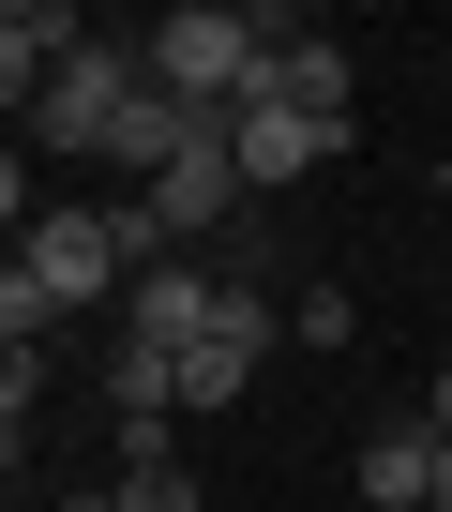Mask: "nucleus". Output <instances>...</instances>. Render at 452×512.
I'll return each mask as SVG.
<instances>
[{
    "instance_id": "obj_1",
    "label": "nucleus",
    "mask_w": 452,
    "mask_h": 512,
    "mask_svg": "<svg viewBox=\"0 0 452 512\" xmlns=\"http://www.w3.org/2000/svg\"><path fill=\"white\" fill-rule=\"evenodd\" d=\"M91 302H136V241H121V211L61 196V211H31L16 272H0V332L46 347V332H61V317H91Z\"/></svg>"
},
{
    "instance_id": "obj_2",
    "label": "nucleus",
    "mask_w": 452,
    "mask_h": 512,
    "mask_svg": "<svg viewBox=\"0 0 452 512\" xmlns=\"http://www.w3.org/2000/svg\"><path fill=\"white\" fill-rule=\"evenodd\" d=\"M302 16H242V0H166L151 16V91H181V106H242L257 76H272V46H287Z\"/></svg>"
},
{
    "instance_id": "obj_3",
    "label": "nucleus",
    "mask_w": 452,
    "mask_h": 512,
    "mask_svg": "<svg viewBox=\"0 0 452 512\" xmlns=\"http://www.w3.org/2000/svg\"><path fill=\"white\" fill-rule=\"evenodd\" d=\"M136 91H151V61H136V46L61 61V76L31 91V151H46V166H106V136L136 121Z\"/></svg>"
},
{
    "instance_id": "obj_4",
    "label": "nucleus",
    "mask_w": 452,
    "mask_h": 512,
    "mask_svg": "<svg viewBox=\"0 0 452 512\" xmlns=\"http://www.w3.org/2000/svg\"><path fill=\"white\" fill-rule=\"evenodd\" d=\"M226 166H242V196H287V181H317V166H347V136H317L272 76L242 91V106H226Z\"/></svg>"
},
{
    "instance_id": "obj_5",
    "label": "nucleus",
    "mask_w": 452,
    "mask_h": 512,
    "mask_svg": "<svg viewBox=\"0 0 452 512\" xmlns=\"http://www.w3.org/2000/svg\"><path fill=\"white\" fill-rule=\"evenodd\" d=\"M211 317H226V272H196V256H151V272H136V302H121V347L196 362V347H211Z\"/></svg>"
},
{
    "instance_id": "obj_6",
    "label": "nucleus",
    "mask_w": 452,
    "mask_h": 512,
    "mask_svg": "<svg viewBox=\"0 0 452 512\" xmlns=\"http://www.w3.org/2000/svg\"><path fill=\"white\" fill-rule=\"evenodd\" d=\"M437 467H452V437L407 407V422H377L362 437V512H437Z\"/></svg>"
},
{
    "instance_id": "obj_7",
    "label": "nucleus",
    "mask_w": 452,
    "mask_h": 512,
    "mask_svg": "<svg viewBox=\"0 0 452 512\" xmlns=\"http://www.w3.org/2000/svg\"><path fill=\"white\" fill-rule=\"evenodd\" d=\"M61 61H91V16L76 0H16V16H0V91H16V121H31V91Z\"/></svg>"
},
{
    "instance_id": "obj_8",
    "label": "nucleus",
    "mask_w": 452,
    "mask_h": 512,
    "mask_svg": "<svg viewBox=\"0 0 452 512\" xmlns=\"http://www.w3.org/2000/svg\"><path fill=\"white\" fill-rule=\"evenodd\" d=\"M272 91H287L317 136H347V106H362V76H347V46H332V31H287V46H272Z\"/></svg>"
},
{
    "instance_id": "obj_9",
    "label": "nucleus",
    "mask_w": 452,
    "mask_h": 512,
    "mask_svg": "<svg viewBox=\"0 0 452 512\" xmlns=\"http://www.w3.org/2000/svg\"><path fill=\"white\" fill-rule=\"evenodd\" d=\"M121 512H211V497H196V467L151 437V452H121Z\"/></svg>"
},
{
    "instance_id": "obj_10",
    "label": "nucleus",
    "mask_w": 452,
    "mask_h": 512,
    "mask_svg": "<svg viewBox=\"0 0 452 512\" xmlns=\"http://www.w3.org/2000/svg\"><path fill=\"white\" fill-rule=\"evenodd\" d=\"M287 332H302V347H347V332H362V302H347V287H302V317H287Z\"/></svg>"
},
{
    "instance_id": "obj_11",
    "label": "nucleus",
    "mask_w": 452,
    "mask_h": 512,
    "mask_svg": "<svg viewBox=\"0 0 452 512\" xmlns=\"http://www.w3.org/2000/svg\"><path fill=\"white\" fill-rule=\"evenodd\" d=\"M422 422H437V437H452V362H437V377H422Z\"/></svg>"
},
{
    "instance_id": "obj_12",
    "label": "nucleus",
    "mask_w": 452,
    "mask_h": 512,
    "mask_svg": "<svg viewBox=\"0 0 452 512\" xmlns=\"http://www.w3.org/2000/svg\"><path fill=\"white\" fill-rule=\"evenodd\" d=\"M61 512H121V482H91V497H61Z\"/></svg>"
}]
</instances>
